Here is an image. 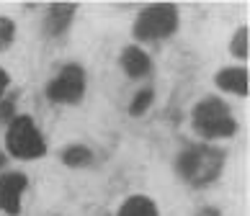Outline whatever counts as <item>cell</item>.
<instances>
[{"mask_svg":"<svg viewBox=\"0 0 250 216\" xmlns=\"http://www.w3.org/2000/svg\"><path fill=\"white\" fill-rule=\"evenodd\" d=\"M47 98L60 106H78L85 96V70L80 64H64V67L47 82Z\"/></svg>","mask_w":250,"mask_h":216,"instance_id":"obj_5","label":"cell"},{"mask_svg":"<svg viewBox=\"0 0 250 216\" xmlns=\"http://www.w3.org/2000/svg\"><path fill=\"white\" fill-rule=\"evenodd\" d=\"M119 64H122L126 78H132V80H142V78H147V75L152 72V59H150V54H147L140 44L124 46L122 57H119Z\"/></svg>","mask_w":250,"mask_h":216,"instance_id":"obj_7","label":"cell"},{"mask_svg":"<svg viewBox=\"0 0 250 216\" xmlns=\"http://www.w3.org/2000/svg\"><path fill=\"white\" fill-rule=\"evenodd\" d=\"M178 31V8L170 3L147 5L140 11L132 26V36L137 41H163Z\"/></svg>","mask_w":250,"mask_h":216,"instance_id":"obj_3","label":"cell"},{"mask_svg":"<svg viewBox=\"0 0 250 216\" xmlns=\"http://www.w3.org/2000/svg\"><path fill=\"white\" fill-rule=\"evenodd\" d=\"M119 216H160L157 211V203L150 198V196H129V198L122 203V209H119Z\"/></svg>","mask_w":250,"mask_h":216,"instance_id":"obj_9","label":"cell"},{"mask_svg":"<svg viewBox=\"0 0 250 216\" xmlns=\"http://www.w3.org/2000/svg\"><path fill=\"white\" fill-rule=\"evenodd\" d=\"M16 39V21L8 16H0V52H5Z\"/></svg>","mask_w":250,"mask_h":216,"instance_id":"obj_14","label":"cell"},{"mask_svg":"<svg viewBox=\"0 0 250 216\" xmlns=\"http://www.w3.org/2000/svg\"><path fill=\"white\" fill-rule=\"evenodd\" d=\"M29 188V177L21 170H8L0 175V211L8 216L21 214V198Z\"/></svg>","mask_w":250,"mask_h":216,"instance_id":"obj_6","label":"cell"},{"mask_svg":"<svg viewBox=\"0 0 250 216\" xmlns=\"http://www.w3.org/2000/svg\"><path fill=\"white\" fill-rule=\"evenodd\" d=\"M75 11H78V5H52L49 8V16H47V31L52 36L64 34V31L70 29Z\"/></svg>","mask_w":250,"mask_h":216,"instance_id":"obj_10","label":"cell"},{"mask_svg":"<svg viewBox=\"0 0 250 216\" xmlns=\"http://www.w3.org/2000/svg\"><path fill=\"white\" fill-rule=\"evenodd\" d=\"M16 118V96L0 98V126H8Z\"/></svg>","mask_w":250,"mask_h":216,"instance_id":"obj_15","label":"cell"},{"mask_svg":"<svg viewBox=\"0 0 250 216\" xmlns=\"http://www.w3.org/2000/svg\"><path fill=\"white\" fill-rule=\"evenodd\" d=\"M3 165H5V155L0 152V170H3Z\"/></svg>","mask_w":250,"mask_h":216,"instance_id":"obj_18","label":"cell"},{"mask_svg":"<svg viewBox=\"0 0 250 216\" xmlns=\"http://www.w3.org/2000/svg\"><path fill=\"white\" fill-rule=\"evenodd\" d=\"M214 82L219 90L232 93V96L248 98V70L245 67H225L214 75Z\"/></svg>","mask_w":250,"mask_h":216,"instance_id":"obj_8","label":"cell"},{"mask_svg":"<svg viewBox=\"0 0 250 216\" xmlns=\"http://www.w3.org/2000/svg\"><path fill=\"white\" fill-rule=\"evenodd\" d=\"M93 162V152L85 144H70L62 149V165L67 167H88Z\"/></svg>","mask_w":250,"mask_h":216,"instance_id":"obj_11","label":"cell"},{"mask_svg":"<svg viewBox=\"0 0 250 216\" xmlns=\"http://www.w3.org/2000/svg\"><path fill=\"white\" fill-rule=\"evenodd\" d=\"M8 85H11V78H8V72L0 67V98L5 96V90H8Z\"/></svg>","mask_w":250,"mask_h":216,"instance_id":"obj_16","label":"cell"},{"mask_svg":"<svg viewBox=\"0 0 250 216\" xmlns=\"http://www.w3.org/2000/svg\"><path fill=\"white\" fill-rule=\"evenodd\" d=\"M152 100H155V90L152 88H142L137 96L132 98V103H129V116H145L147 114V108L152 106Z\"/></svg>","mask_w":250,"mask_h":216,"instance_id":"obj_12","label":"cell"},{"mask_svg":"<svg viewBox=\"0 0 250 216\" xmlns=\"http://www.w3.org/2000/svg\"><path fill=\"white\" fill-rule=\"evenodd\" d=\"M191 121L196 134L204 139H229L237 131V121L232 116V111L222 98H201L191 111Z\"/></svg>","mask_w":250,"mask_h":216,"instance_id":"obj_2","label":"cell"},{"mask_svg":"<svg viewBox=\"0 0 250 216\" xmlns=\"http://www.w3.org/2000/svg\"><path fill=\"white\" fill-rule=\"evenodd\" d=\"M5 147L16 159H39L47 155V142L31 116H16L8 124Z\"/></svg>","mask_w":250,"mask_h":216,"instance_id":"obj_4","label":"cell"},{"mask_svg":"<svg viewBox=\"0 0 250 216\" xmlns=\"http://www.w3.org/2000/svg\"><path fill=\"white\" fill-rule=\"evenodd\" d=\"M196 216H222V211H219V209H214V206H207V209H201Z\"/></svg>","mask_w":250,"mask_h":216,"instance_id":"obj_17","label":"cell"},{"mask_svg":"<svg viewBox=\"0 0 250 216\" xmlns=\"http://www.w3.org/2000/svg\"><path fill=\"white\" fill-rule=\"evenodd\" d=\"M225 170V152L211 144H191L175 157V173L191 188L214 183Z\"/></svg>","mask_w":250,"mask_h":216,"instance_id":"obj_1","label":"cell"},{"mask_svg":"<svg viewBox=\"0 0 250 216\" xmlns=\"http://www.w3.org/2000/svg\"><path fill=\"white\" fill-rule=\"evenodd\" d=\"M229 52H232V57L237 59H248V26H240L232 36V46H229Z\"/></svg>","mask_w":250,"mask_h":216,"instance_id":"obj_13","label":"cell"}]
</instances>
